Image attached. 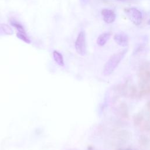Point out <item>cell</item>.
I'll return each instance as SVG.
<instances>
[{"instance_id": "obj_1", "label": "cell", "mask_w": 150, "mask_h": 150, "mask_svg": "<svg viewBox=\"0 0 150 150\" xmlns=\"http://www.w3.org/2000/svg\"><path fill=\"white\" fill-rule=\"evenodd\" d=\"M127 52V49H124L118 53L112 54L105 63L103 69V74L105 76L111 74L119 63L124 58Z\"/></svg>"}, {"instance_id": "obj_13", "label": "cell", "mask_w": 150, "mask_h": 150, "mask_svg": "<svg viewBox=\"0 0 150 150\" xmlns=\"http://www.w3.org/2000/svg\"><path fill=\"white\" fill-rule=\"evenodd\" d=\"M149 143V139L146 136L144 135H142L140 136L139 139V144L141 146L146 147L148 146Z\"/></svg>"}, {"instance_id": "obj_2", "label": "cell", "mask_w": 150, "mask_h": 150, "mask_svg": "<svg viewBox=\"0 0 150 150\" xmlns=\"http://www.w3.org/2000/svg\"><path fill=\"white\" fill-rule=\"evenodd\" d=\"M75 49L78 54L84 56L86 53V33L84 31L80 32L75 42Z\"/></svg>"}, {"instance_id": "obj_11", "label": "cell", "mask_w": 150, "mask_h": 150, "mask_svg": "<svg viewBox=\"0 0 150 150\" xmlns=\"http://www.w3.org/2000/svg\"><path fill=\"white\" fill-rule=\"evenodd\" d=\"M144 120V116L141 112L135 114L133 117V122L135 126L140 125Z\"/></svg>"}, {"instance_id": "obj_9", "label": "cell", "mask_w": 150, "mask_h": 150, "mask_svg": "<svg viewBox=\"0 0 150 150\" xmlns=\"http://www.w3.org/2000/svg\"><path fill=\"white\" fill-rule=\"evenodd\" d=\"M53 56L54 61L58 65H59L60 66H64V63L63 57L62 54L60 52H59L57 50H54L53 52Z\"/></svg>"}, {"instance_id": "obj_6", "label": "cell", "mask_w": 150, "mask_h": 150, "mask_svg": "<svg viewBox=\"0 0 150 150\" xmlns=\"http://www.w3.org/2000/svg\"><path fill=\"white\" fill-rule=\"evenodd\" d=\"M116 138L121 142H126L130 138V133L126 130H121L117 132Z\"/></svg>"}, {"instance_id": "obj_16", "label": "cell", "mask_w": 150, "mask_h": 150, "mask_svg": "<svg viewBox=\"0 0 150 150\" xmlns=\"http://www.w3.org/2000/svg\"><path fill=\"white\" fill-rule=\"evenodd\" d=\"M142 128L143 130L146 131H150V122H145L143 125L142 126Z\"/></svg>"}, {"instance_id": "obj_20", "label": "cell", "mask_w": 150, "mask_h": 150, "mask_svg": "<svg viewBox=\"0 0 150 150\" xmlns=\"http://www.w3.org/2000/svg\"><path fill=\"white\" fill-rule=\"evenodd\" d=\"M88 150H93V149L91 148H90L88 149Z\"/></svg>"}, {"instance_id": "obj_4", "label": "cell", "mask_w": 150, "mask_h": 150, "mask_svg": "<svg viewBox=\"0 0 150 150\" xmlns=\"http://www.w3.org/2000/svg\"><path fill=\"white\" fill-rule=\"evenodd\" d=\"M101 14L103 16V19L107 23H112L116 18L115 13L112 10L108 9H103L101 11Z\"/></svg>"}, {"instance_id": "obj_19", "label": "cell", "mask_w": 150, "mask_h": 150, "mask_svg": "<svg viewBox=\"0 0 150 150\" xmlns=\"http://www.w3.org/2000/svg\"><path fill=\"white\" fill-rule=\"evenodd\" d=\"M118 1H128V0H118Z\"/></svg>"}, {"instance_id": "obj_18", "label": "cell", "mask_w": 150, "mask_h": 150, "mask_svg": "<svg viewBox=\"0 0 150 150\" xmlns=\"http://www.w3.org/2000/svg\"><path fill=\"white\" fill-rule=\"evenodd\" d=\"M118 150H135V149H134L132 148H125V149H120Z\"/></svg>"}, {"instance_id": "obj_12", "label": "cell", "mask_w": 150, "mask_h": 150, "mask_svg": "<svg viewBox=\"0 0 150 150\" xmlns=\"http://www.w3.org/2000/svg\"><path fill=\"white\" fill-rule=\"evenodd\" d=\"M10 23L12 26L15 27L17 29L18 32L26 34V32H25V30L23 27L18 22H17L16 21H15L14 19H11V20H10Z\"/></svg>"}, {"instance_id": "obj_5", "label": "cell", "mask_w": 150, "mask_h": 150, "mask_svg": "<svg viewBox=\"0 0 150 150\" xmlns=\"http://www.w3.org/2000/svg\"><path fill=\"white\" fill-rule=\"evenodd\" d=\"M115 42L121 46L126 47L128 44V38L124 33H118L114 35Z\"/></svg>"}, {"instance_id": "obj_10", "label": "cell", "mask_w": 150, "mask_h": 150, "mask_svg": "<svg viewBox=\"0 0 150 150\" xmlns=\"http://www.w3.org/2000/svg\"><path fill=\"white\" fill-rule=\"evenodd\" d=\"M119 111L120 115L122 117L124 118H128L129 117L128 109L127 107V104L125 103H122L120 104L119 106Z\"/></svg>"}, {"instance_id": "obj_17", "label": "cell", "mask_w": 150, "mask_h": 150, "mask_svg": "<svg viewBox=\"0 0 150 150\" xmlns=\"http://www.w3.org/2000/svg\"><path fill=\"white\" fill-rule=\"evenodd\" d=\"M146 107L148 112H150V101H148L146 104Z\"/></svg>"}, {"instance_id": "obj_21", "label": "cell", "mask_w": 150, "mask_h": 150, "mask_svg": "<svg viewBox=\"0 0 150 150\" xmlns=\"http://www.w3.org/2000/svg\"><path fill=\"white\" fill-rule=\"evenodd\" d=\"M149 24H150V22H149Z\"/></svg>"}, {"instance_id": "obj_3", "label": "cell", "mask_w": 150, "mask_h": 150, "mask_svg": "<svg viewBox=\"0 0 150 150\" xmlns=\"http://www.w3.org/2000/svg\"><path fill=\"white\" fill-rule=\"evenodd\" d=\"M125 12L129 20L135 25H139L142 19V15L141 11L135 8L125 9Z\"/></svg>"}, {"instance_id": "obj_7", "label": "cell", "mask_w": 150, "mask_h": 150, "mask_svg": "<svg viewBox=\"0 0 150 150\" xmlns=\"http://www.w3.org/2000/svg\"><path fill=\"white\" fill-rule=\"evenodd\" d=\"M13 33V30L8 25L5 23H0V36L11 35Z\"/></svg>"}, {"instance_id": "obj_8", "label": "cell", "mask_w": 150, "mask_h": 150, "mask_svg": "<svg viewBox=\"0 0 150 150\" xmlns=\"http://www.w3.org/2000/svg\"><path fill=\"white\" fill-rule=\"evenodd\" d=\"M110 36L111 34L107 32L101 34L97 39V43L100 46H104L107 43V40L110 39Z\"/></svg>"}, {"instance_id": "obj_14", "label": "cell", "mask_w": 150, "mask_h": 150, "mask_svg": "<svg viewBox=\"0 0 150 150\" xmlns=\"http://www.w3.org/2000/svg\"><path fill=\"white\" fill-rule=\"evenodd\" d=\"M16 36L18 37V39H21V40L23 41L24 42H25L26 43H30V42H31L30 40L27 36L26 34H25V33H20V32H18V33H16Z\"/></svg>"}, {"instance_id": "obj_15", "label": "cell", "mask_w": 150, "mask_h": 150, "mask_svg": "<svg viewBox=\"0 0 150 150\" xmlns=\"http://www.w3.org/2000/svg\"><path fill=\"white\" fill-rule=\"evenodd\" d=\"M137 95V88L135 86H132L130 88V96L131 98H134Z\"/></svg>"}]
</instances>
